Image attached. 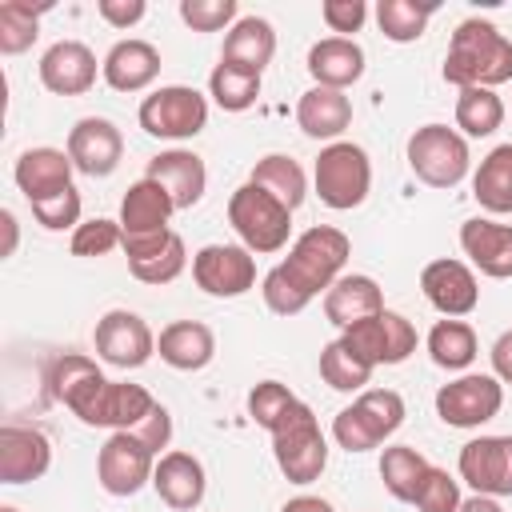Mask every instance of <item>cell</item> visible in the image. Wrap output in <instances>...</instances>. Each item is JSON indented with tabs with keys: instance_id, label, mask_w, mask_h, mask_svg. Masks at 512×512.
<instances>
[{
	"instance_id": "1",
	"label": "cell",
	"mask_w": 512,
	"mask_h": 512,
	"mask_svg": "<svg viewBox=\"0 0 512 512\" xmlns=\"http://www.w3.org/2000/svg\"><path fill=\"white\" fill-rule=\"evenodd\" d=\"M352 256V240L332 228V224H312L308 232H300L288 248V256L264 276L260 292H264V304L276 312V316H296L304 312L320 292H328L344 264Z\"/></svg>"
},
{
	"instance_id": "2",
	"label": "cell",
	"mask_w": 512,
	"mask_h": 512,
	"mask_svg": "<svg viewBox=\"0 0 512 512\" xmlns=\"http://www.w3.org/2000/svg\"><path fill=\"white\" fill-rule=\"evenodd\" d=\"M444 80L456 88H496L512 80V40L480 16H468L456 24L448 56H444Z\"/></svg>"
},
{
	"instance_id": "3",
	"label": "cell",
	"mask_w": 512,
	"mask_h": 512,
	"mask_svg": "<svg viewBox=\"0 0 512 512\" xmlns=\"http://www.w3.org/2000/svg\"><path fill=\"white\" fill-rule=\"evenodd\" d=\"M152 392L140 384H124V380H108L104 372L92 376L64 408L88 424V428H112V432H132L148 412H152Z\"/></svg>"
},
{
	"instance_id": "4",
	"label": "cell",
	"mask_w": 512,
	"mask_h": 512,
	"mask_svg": "<svg viewBox=\"0 0 512 512\" xmlns=\"http://www.w3.org/2000/svg\"><path fill=\"white\" fill-rule=\"evenodd\" d=\"M272 436V456H276V468L292 480V484H312L320 480V472L328 468V440L320 432V420L316 412L296 400L284 420L268 432Z\"/></svg>"
},
{
	"instance_id": "5",
	"label": "cell",
	"mask_w": 512,
	"mask_h": 512,
	"mask_svg": "<svg viewBox=\"0 0 512 512\" xmlns=\"http://www.w3.org/2000/svg\"><path fill=\"white\" fill-rule=\"evenodd\" d=\"M228 224L252 256L256 252H280L292 236V212L252 180L228 196Z\"/></svg>"
},
{
	"instance_id": "6",
	"label": "cell",
	"mask_w": 512,
	"mask_h": 512,
	"mask_svg": "<svg viewBox=\"0 0 512 512\" xmlns=\"http://www.w3.org/2000/svg\"><path fill=\"white\" fill-rule=\"evenodd\" d=\"M400 424H404L400 392H392V388H364L348 408L336 412L332 440L344 452H368V448L384 444Z\"/></svg>"
},
{
	"instance_id": "7",
	"label": "cell",
	"mask_w": 512,
	"mask_h": 512,
	"mask_svg": "<svg viewBox=\"0 0 512 512\" xmlns=\"http://www.w3.org/2000/svg\"><path fill=\"white\" fill-rule=\"evenodd\" d=\"M312 180H316V196L336 208V212H348V208H360L368 200V188H372V160L360 144L352 140H336L328 148H320L316 156V168H312Z\"/></svg>"
},
{
	"instance_id": "8",
	"label": "cell",
	"mask_w": 512,
	"mask_h": 512,
	"mask_svg": "<svg viewBox=\"0 0 512 512\" xmlns=\"http://www.w3.org/2000/svg\"><path fill=\"white\" fill-rule=\"evenodd\" d=\"M468 140L448 124H424L408 136V168L428 188H456L468 176Z\"/></svg>"
},
{
	"instance_id": "9",
	"label": "cell",
	"mask_w": 512,
	"mask_h": 512,
	"mask_svg": "<svg viewBox=\"0 0 512 512\" xmlns=\"http://www.w3.org/2000/svg\"><path fill=\"white\" fill-rule=\"evenodd\" d=\"M136 120L156 140H192L208 124V100L188 84H164L140 100Z\"/></svg>"
},
{
	"instance_id": "10",
	"label": "cell",
	"mask_w": 512,
	"mask_h": 512,
	"mask_svg": "<svg viewBox=\"0 0 512 512\" xmlns=\"http://www.w3.org/2000/svg\"><path fill=\"white\" fill-rule=\"evenodd\" d=\"M340 340L364 364H372V368H380V364H404L416 352V328H412V320L400 316V312H392V308L356 320L352 328L340 332Z\"/></svg>"
},
{
	"instance_id": "11",
	"label": "cell",
	"mask_w": 512,
	"mask_h": 512,
	"mask_svg": "<svg viewBox=\"0 0 512 512\" xmlns=\"http://www.w3.org/2000/svg\"><path fill=\"white\" fill-rule=\"evenodd\" d=\"M504 408V384L488 372H464L436 392V416L448 428H480Z\"/></svg>"
},
{
	"instance_id": "12",
	"label": "cell",
	"mask_w": 512,
	"mask_h": 512,
	"mask_svg": "<svg viewBox=\"0 0 512 512\" xmlns=\"http://www.w3.org/2000/svg\"><path fill=\"white\" fill-rule=\"evenodd\" d=\"M156 460L160 456L144 448L132 432H112L96 452V480L108 496H136L144 484H152Z\"/></svg>"
},
{
	"instance_id": "13",
	"label": "cell",
	"mask_w": 512,
	"mask_h": 512,
	"mask_svg": "<svg viewBox=\"0 0 512 512\" xmlns=\"http://www.w3.org/2000/svg\"><path fill=\"white\" fill-rule=\"evenodd\" d=\"M192 280L200 292L232 300L256 284V256L244 244H204L192 256Z\"/></svg>"
},
{
	"instance_id": "14",
	"label": "cell",
	"mask_w": 512,
	"mask_h": 512,
	"mask_svg": "<svg viewBox=\"0 0 512 512\" xmlns=\"http://www.w3.org/2000/svg\"><path fill=\"white\" fill-rule=\"evenodd\" d=\"M92 340H96V356H100L104 364H112V368H124V372L148 364L152 352H156L152 328H148L136 312H128V308L104 312V316L96 320Z\"/></svg>"
},
{
	"instance_id": "15",
	"label": "cell",
	"mask_w": 512,
	"mask_h": 512,
	"mask_svg": "<svg viewBox=\"0 0 512 512\" xmlns=\"http://www.w3.org/2000/svg\"><path fill=\"white\" fill-rule=\"evenodd\" d=\"M460 480L476 496H512V436H476L460 448Z\"/></svg>"
},
{
	"instance_id": "16",
	"label": "cell",
	"mask_w": 512,
	"mask_h": 512,
	"mask_svg": "<svg viewBox=\"0 0 512 512\" xmlns=\"http://www.w3.org/2000/svg\"><path fill=\"white\" fill-rule=\"evenodd\" d=\"M420 292H424V300H428L440 316H448V320H460V316H468V312L480 304L476 272H472L464 260H448V256L424 264V272H420Z\"/></svg>"
},
{
	"instance_id": "17",
	"label": "cell",
	"mask_w": 512,
	"mask_h": 512,
	"mask_svg": "<svg viewBox=\"0 0 512 512\" xmlns=\"http://www.w3.org/2000/svg\"><path fill=\"white\" fill-rule=\"evenodd\" d=\"M76 164V172L84 176H112L120 168V156H124V136L112 120L104 116H84L72 124L68 132V148H64Z\"/></svg>"
},
{
	"instance_id": "18",
	"label": "cell",
	"mask_w": 512,
	"mask_h": 512,
	"mask_svg": "<svg viewBox=\"0 0 512 512\" xmlns=\"http://www.w3.org/2000/svg\"><path fill=\"white\" fill-rule=\"evenodd\" d=\"M96 72L104 68L96 64V52L84 40H56L40 56V84L56 96H84L96 84Z\"/></svg>"
},
{
	"instance_id": "19",
	"label": "cell",
	"mask_w": 512,
	"mask_h": 512,
	"mask_svg": "<svg viewBox=\"0 0 512 512\" xmlns=\"http://www.w3.org/2000/svg\"><path fill=\"white\" fill-rule=\"evenodd\" d=\"M52 468V444L40 428L4 424L0 428V484H28Z\"/></svg>"
},
{
	"instance_id": "20",
	"label": "cell",
	"mask_w": 512,
	"mask_h": 512,
	"mask_svg": "<svg viewBox=\"0 0 512 512\" xmlns=\"http://www.w3.org/2000/svg\"><path fill=\"white\" fill-rule=\"evenodd\" d=\"M124 256H128V272L140 280V284H172L184 264H188V248L180 240V232H160V236H144V240H124L120 244Z\"/></svg>"
},
{
	"instance_id": "21",
	"label": "cell",
	"mask_w": 512,
	"mask_h": 512,
	"mask_svg": "<svg viewBox=\"0 0 512 512\" xmlns=\"http://www.w3.org/2000/svg\"><path fill=\"white\" fill-rule=\"evenodd\" d=\"M144 176L156 180V184L172 196L176 212L200 204L204 192H208V168H204V160H200L196 152H188V148H168V152L152 156Z\"/></svg>"
},
{
	"instance_id": "22",
	"label": "cell",
	"mask_w": 512,
	"mask_h": 512,
	"mask_svg": "<svg viewBox=\"0 0 512 512\" xmlns=\"http://www.w3.org/2000/svg\"><path fill=\"white\" fill-rule=\"evenodd\" d=\"M460 248L476 272H484L492 280L512 276V224H496L488 216L464 220L460 224Z\"/></svg>"
},
{
	"instance_id": "23",
	"label": "cell",
	"mask_w": 512,
	"mask_h": 512,
	"mask_svg": "<svg viewBox=\"0 0 512 512\" xmlns=\"http://www.w3.org/2000/svg\"><path fill=\"white\" fill-rule=\"evenodd\" d=\"M72 172H76V164H72L68 152H60V148H28V152H20V160L12 168V180L24 192V200L36 204V200H48V196L72 188Z\"/></svg>"
},
{
	"instance_id": "24",
	"label": "cell",
	"mask_w": 512,
	"mask_h": 512,
	"mask_svg": "<svg viewBox=\"0 0 512 512\" xmlns=\"http://www.w3.org/2000/svg\"><path fill=\"white\" fill-rule=\"evenodd\" d=\"M100 68H104L100 76H104L108 88H116V92H144L160 76V48L148 44V40L128 36V40H116L108 48Z\"/></svg>"
},
{
	"instance_id": "25",
	"label": "cell",
	"mask_w": 512,
	"mask_h": 512,
	"mask_svg": "<svg viewBox=\"0 0 512 512\" xmlns=\"http://www.w3.org/2000/svg\"><path fill=\"white\" fill-rule=\"evenodd\" d=\"M172 212H176L172 196H168L156 180L140 176L136 184H128V192H124V200H120V228H124V240H144V236L168 232V216H172Z\"/></svg>"
},
{
	"instance_id": "26",
	"label": "cell",
	"mask_w": 512,
	"mask_h": 512,
	"mask_svg": "<svg viewBox=\"0 0 512 512\" xmlns=\"http://www.w3.org/2000/svg\"><path fill=\"white\" fill-rule=\"evenodd\" d=\"M152 488L156 496L176 508V512H192L204 492H208V476H204V464L192 456V452H164L156 460V472H152Z\"/></svg>"
},
{
	"instance_id": "27",
	"label": "cell",
	"mask_w": 512,
	"mask_h": 512,
	"mask_svg": "<svg viewBox=\"0 0 512 512\" xmlns=\"http://www.w3.org/2000/svg\"><path fill=\"white\" fill-rule=\"evenodd\" d=\"M308 76L320 88L344 92L364 76V48L352 36H324L308 48Z\"/></svg>"
},
{
	"instance_id": "28",
	"label": "cell",
	"mask_w": 512,
	"mask_h": 512,
	"mask_svg": "<svg viewBox=\"0 0 512 512\" xmlns=\"http://www.w3.org/2000/svg\"><path fill=\"white\" fill-rule=\"evenodd\" d=\"M156 352L168 368L176 372H200L212 364L216 356V336L208 324L200 320H172L168 328H160V340H156Z\"/></svg>"
},
{
	"instance_id": "29",
	"label": "cell",
	"mask_w": 512,
	"mask_h": 512,
	"mask_svg": "<svg viewBox=\"0 0 512 512\" xmlns=\"http://www.w3.org/2000/svg\"><path fill=\"white\" fill-rule=\"evenodd\" d=\"M296 124H300L304 136H312V140H332V144H336V136H344V128L352 124V100H348L344 92H336V88L312 84V88L296 100Z\"/></svg>"
},
{
	"instance_id": "30",
	"label": "cell",
	"mask_w": 512,
	"mask_h": 512,
	"mask_svg": "<svg viewBox=\"0 0 512 512\" xmlns=\"http://www.w3.org/2000/svg\"><path fill=\"white\" fill-rule=\"evenodd\" d=\"M376 312H384V292H380V284H376L372 276H364V272L340 276V280L324 292V316H328V324H336L340 332L352 328V324L364 320V316H376Z\"/></svg>"
},
{
	"instance_id": "31",
	"label": "cell",
	"mask_w": 512,
	"mask_h": 512,
	"mask_svg": "<svg viewBox=\"0 0 512 512\" xmlns=\"http://www.w3.org/2000/svg\"><path fill=\"white\" fill-rule=\"evenodd\" d=\"M272 56H276V32L264 16H240L228 28L224 48H220V60H228L236 68H248V72H264Z\"/></svg>"
},
{
	"instance_id": "32",
	"label": "cell",
	"mask_w": 512,
	"mask_h": 512,
	"mask_svg": "<svg viewBox=\"0 0 512 512\" xmlns=\"http://www.w3.org/2000/svg\"><path fill=\"white\" fill-rule=\"evenodd\" d=\"M472 196L484 212H512V144H496L472 172Z\"/></svg>"
},
{
	"instance_id": "33",
	"label": "cell",
	"mask_w": 512,
	"mask_h": 512,
	"mask_svg": "<svg viewBox=\"0 0 512 512\" xmlns=\"http://www.w3.org/2000/svg\"><path fill=\"white\" fill-rule=\"evenodd\" d=\"M248 180L260 184L264 192H272L288 212H296V208L304 204V196H308V176H304V168H300L292 156H284V152H268L264 160H256V168H252Z\"/></svg>"
},
{
	"instance_id": "34",
	"label": "cell",
	"mask_w": 512,
	"mask_h": 512,
	"mask_svg": "<svg viewBox=\"0 0 512 512\" xmlns=\"http://www.w3.org/2000/svg\"><path fill=\"white\" fill-rule=\"evenodd\" d=\"M480 344H476V332L472 324L464 320H436L432 332H428V356L436 368H448V372H464L472 360H476Z\"/></svg>"
},
{
	"instance_id": "35",
	"label": "cell",
	"mask_w": 512,
	"mask_h": 512,
	"mask_svg": "<svg viewBox=\"0 0 512 512\" xmlns=\"http://www.w3.org/2000/svg\"><path fill=\"white\" fill-rule=\"evenodd\" d=\"M428 468H432V464H428L416 448H408V444H392V448H384V456H380V480H384L388 496H392V500H404V504H412V496L420 492Z\"/></svg>"
},
{
	"instance_id": "36",
	"label": "cell",
	"mask_w": 512,
	"mask_h": 512,
	"mask_svg": "<svg viewBox=\"0 0 512 512\" xmlns=\"http://www.w3.org/2000/svg\"><path fill=\"white\" fill-rule=\"evenodd\" d=\"M208 96L224 112H248L260 96V72H248V68H236V64L220 60L208 76Z\"/></svg>"
},
{
	"instance_id": "37",
	"label": "cell",
	"mask_w": 512,
	"mask_h": 512,
	"mask_svg": "<svg viewBox=\"0 0 512 512\" xmlns=\"http://www.w3.org/2000/svg\"><path fill=\"white\" fill-rule=\"evenodd\" d=\"M504 124V100L492 88H460L456 96V128L464 136H492Z\"/></svg>"
},
{
	"instance_id": "38",
	"label": "cell",
	"mask_w": 512,
	"mask_h": 512,
	"mask_svg": "<svg viewBox=\"0 0 512 512\" xmlns=\"http://www.w3.org/2000/svg\"><path fill=\"white\" fill-rule=\"evenodd\" d=\"M436 4H416V0H380L376 4V24L392 44H412L424 36Z\"/></svg>"
},
{
	"instance_id": "39",
	"label": "cell",
	"mask_w": 512,
	"mask_h": 512,
	"mask_svg": "<svg viewBox=\"0 0 512 512\" xmlns=\"http://www.w3.org/2000/svg\"><path fill=\"white\" fill-rule=\"evenodd\" d=\"M320 376L336 392H364V384L372 380V364H364L344 340H332L320 348Z\"/></svg>"
},
{
	"instance_id": "40",
	"label": "cell",
	"mask_w": 512,
	"mask_h": 512,
	"mask_svg": "<svg viewBox=\"0 0 512 512\" xmlns=\"http://www.w3.org/2000/svg\"><path fill=\"white\" fill-rule=\"evenodd\" d=\"M40 12L24 0H4L0 4V52L4 56H20L24 48H32V40L40 36Z\"/></svg>"
},
{
	"instance_id": "41",
	"label": "cell",
	"mask_w": 512,
	"mask_h": 512,
	"mask_svg": "<svg viewBox=\"0 0 512 512\" xmlns=\"http://www.w3.org/2000/svg\"><path fill=\"white\" fill-rule=\"evenodd\" d=\"M296 404V396H292V388L288 384H280V380H260L252 392H248V416L264 428V432H272L280 420H284V412Z\"/></svg>"
},
{
	"instance_id": "42",
	"label": "cell",
	"mask_w": 512,
	"mask_h": 512,
	"mask_svg": "<svg viewBox=\"0 0 512 512\" xmlns=\"http://www.w3.org/2000/svg\"><path fill=\"white\" fill-rule=\"evenodd\" d=\"M412 504H416V512H460V504H464V496H460V480L456 476H448V468H428V476H424V484H420V492L412 496Z\"/></svg>"
},
{
	"instance_id": "43",
	"label": "cell",
	"mask_w": 512,
	"mask_h": 512,
	"mask_svg": "<svg viewBox=\"0 0 512 512\" xmlns=\"http://www.w3.org/2000/svg\"><path fill=\"white\" fill-rule=\"evenodd\" d=\"M120 244H124V228L120 220L108 216H92L72 232V256H108Z\"/></svg>"
},
{
	"instance_id": "44",
	"label": "cell",
	"mask_w": 512,
	"mask_h": 512,
	"mask_svg": "<svg viewBox=\"0 0 512 512\" xmlns=\"http://www.w3.org/2000/svg\"><path fill=\"white\" fill-rule=\"evenodd\" d=\"M236 0H180V20L192 32H220L236 24Z\"/></svg>"
},
{
	"instance_id": "45",
	"label": "cell",
	"mask_w": 512,
	"mask_h": 512,
	"mask_svg": "<svg viewBox=\"0 0 512 512\" xmlns=\"http://www.w3.org/2000/svg\"><path fill=\"white\" fill-rule=\"evenodd\" d=\"M32 216L48 228V232H64V228H80L84 220H80V192L76 188H64V192H56V196H48V200H36L32 204Z\"/></svg>"
},
{
	"instance_id": "46",
	"label": "cell",
	"mask_w": 512,
	"mask_h": 512,
	"mask_svg": "<svg viewBox=\"0 0 512 512\" xmlns=\"http://www.w3.org/2000/svg\"><path fill=\"white\" fill-rule=\"evenodd\" d=\"M320 16L332 32L348 36V32H360L364 20H368V4L364 0H324L320 4Z\"/></svg>"
},
{
	"instance_id": "47",
	"label": "cell",
	"mask_w": 512,
	"mask_h": 512,
	"mask_svg": "<svg viewBox=\"0 0 512 512\" xmlns=\"http://www.w3.org/2000/svg\"><path fill=\"white\" fill-rule=\"evenodd\" d=\"M132 436H136L144 448H152V452L160 456V448H168V440H172V412L156 400V404H152V412L132 428Z\"/></svg>"
},
{
	"instance_id": "48",
	"label": "cell",
	"mask_w": 512,
	"mask_h": 512,
	"mask_svg": "<svg viewBox=\"0 0 512 512\" xmlns=\"http://www.w3.org/2000/svg\"><path fill=\"white\" fill-rule=\"evenodd\" d=\"M96 12H100V20L112 24V28H136V24L144 20L148 4H144V0H100Z\"/></svg>"
},
{
	"instance_id": "49",
	"label": "cell",
	"mask_w": 512,
	"mask_h": 512,
	"mask_svg": "<svg viewBox=\"0 0 512 512\" xmlns=\"http://www.w3.org/2000/svg\"><path fill=\"white\" fill-rule=\"evenodd\" d=\"M492 376L500 384H512V328L500 332L496 344H492Z\"/></svg>"
},
{
	"instance_id": "50",
	"label": "cell",
	"mask_w": 512,
	"mask_h": 512,
	"mask_svg": "<svg viewBox=\"0 0 512 512\" xmlns=\"http://www.w3.org/2000/svg\"><path fill=\"white\" fill-rule=\"evenodd\" d=\"M280 512H336L328 500H320V496H292Z\"/></svg>"
},
{
	"instance_id": "51",
	"label": "cell",
	"mask_w": 512,
	"mask_h": 512,
	"mask_svg": "<svg viewBox=\"0 0 512 512\" xmlns=\"http://www.w3.org/2000/svg\"><path fill=\"white\" fill-rule=\"evenodd\" d=\"M460 512H504V508H500L496 496H476V492H472V496L460 504Z\"/></svg>"
},
{
	"instance_id": "52",
	"label": "cell",
	"mask_w": 512,
	"mask_h": 512,
	"mask_svg": "<svg viewBox=\"0 0 512 512\" xmlns=\"http://www.w3.org/2000/svg\"><path fill=\"white\" fill-rule=\"evenodd\" d=\"M0 220H4V236H8L4 240V256H12L16 252V216L12 212H0Z\"/></svg>"
},
{
	"instance_id": "53",
	"label": "cell",
	"mask_w": 512,
	"mask_h": 512,
	"mask_svg": "<svg viewBox=\"0 0 512 512\" xmlns=\"http://www.w3.org/2000/svg\"><path fill=\"white\" fill-rule=\"evenodd\" d=\"M0 512H20V508H12V504H0Z\"/></svg>"
}]
</instances>
